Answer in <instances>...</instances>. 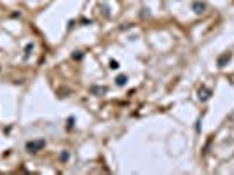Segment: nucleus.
<instances>
[{
  "label": "nucleus",
  "mask_w": 234,
  "mask_h": 175,
  "mask_svg": "<svg viewBox=\"0 0 234 175\" xmlns=\"http://www.w3.org/2000/svg\"><path fill=\"white\" fill-rule=\"evenodd\" d=\"M192 11H194L196 14H203V12L206 11V4H205V2H199V0H196V2H192Z\"/></svg>",
  "instance_id": "nucleus-3"
},
{
  "label": "nucleus",
  "mask_w": 234,
  "mask_h": 175,
  "mask_svg": "<svg viewBox=\"0 0 234 175\" xmlns=\"http://www.w3.org/2000/svg\"><path fill=\"white\" fill-rule=\"evenodd\" d=\"M82 56H84V53H82V51H75V53L72 54V58H73V60H82Z\"/></svg>",
  "instance_id": "nucleus-9"
},
{
  "label": "nucleus",
  "mask_w": 234,
  "mask_h": 175,
  "mask_svg": "<svg viewBox=\"0 0 234 175\" xmlns=\"http://www.w3.org/2000/svg\"><path fill=\"white\" fill-rule=\"evenodd\" d=\"M59 160H61L63 163H66V161L70 160V153H68V151H63V153L59 154Z\"/></svg>",
  "instance_id": "nucleus-8"
},
{
  "label": "nucleus",
  "mask_w": 234,
  "mask_h": 175,
  "mask_svg": "<svg viewBox=\"0 0 234 175\" xmlns=\"http://www.w3.org/2000/svg\"><path fill=\"white\" fill-rule=\"evenodd\" d=\"M114 82H115V86H119V88H122V86H126V82H128V75H124V74H121V75H117V77L114 79Z\"/></svg>",
  "instance_id": "nucleus-5"
},
{
  "label": "nucleus",
  "mask_w": 234,
  "mask_h": 175,
  "mask_svg": "<svg viewBox=\"0 0 234 175\" xmlns=\"http://www.w3.org/2000/svg\"><path fill=\"white\" fill-rule=\"evenodd\" d=\"M198 93H199L198 96H199V100H201V102H206V100L212 96V89H208V88H205V86H203V88H199V91H198Z\"/></svg>",
  "instance_id": "nucleus-4"
},
{
  "label": "nucleus",
  "mask_w": 234,
  "mask_h": 175,
  "mask_svg": "<svg viewBox=\"0 0 234 175\" xmlns=\"http://www.w3.org/2000/svg\"><path fill=\"white\" fill-rule=\"evenodd\" d=\"M31 51H33V42L26 44V47H24V56H23V60H28V58L31 56Z\"/></svg>",
  "instance_id": "nucleus-7"
},
{
  "label": "nucleus",
  "mask_w": 234,
  "mask_h": 175,
  "mask_svg": "<svg viewBox=\"0 0 234 175\" xmlns=\"http://www.w3.org/2000/svg\"><path fill=\"white\" fill-rule=\"evenodd\" d=\"M119 67H121V65H119V61H115V60H110V68H112V70H117Z\"/></svg>",
  "instance_id": "nucleus-11"
},
{
  "label": "nucleus",
  "mask_w": 234,
  "mask_h": 175,
  "mask_svg": "<svg viewBox=\"0 0 234 175\" xmlns=\"http://www.w3.org/2000/svg\"><path fill=\"white\" fill-rule=\"evenodd\" d=\"M107 91H108L107 86H96V84H93V86L89 88V93L94 95V96H101V95H105Z\"/></svg>",
  "instance_id": "nucleus-2"
},
{
  "label": "nucleus",
  "mask_w": 234,
  "mask_h": 175,
  "mask_svg": "<svg viewBox=\"0 0 234 175\" xmlns=\"http://www.w3.org/2000/svg\"><path fill=\"white\" fill-rule=\"evenodd\" d=\"M231 56H233L231 53H226V54H222V56L219 58V67H220V68H222V67H226V63L231 60Z\"/></svg>",
  "instance_id": "nucleus-6"
},
{
  "label": "nucleus",
  "mask_w": 234,
  "mask_h": 175,
  "mask_svg": "<svg viewBox=\"0 0 234 175\" xmlns=\"http://www.w3.org/2000/svg\"><path fill=\"white\" fill-rule=\"evenodd\" d=\"M73 123H75V119L70 116V117L66 119V128H68V130H72V128H73Z\"/></svg>",
  "instance_id": "nucleus-10"
},
{
  "label": "nucleus",
  "mask_w": 234,
  "mask_h": 175,
  "mask_svg": "<svg viewBox=\"0 0 234 175\" xmlns=\"http://www.w3.org/2000/svg\"><path fill=\"white\" fill-rule=\"evenodd\" d=\"M44 147H45V140H44V138H38V140H28L26 145H24L26 153H30V154H35V153L42 151Z\"/></svg>",
  "instance_id": "nucleus-1"
}]
</instances>
